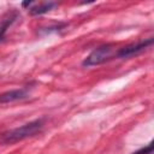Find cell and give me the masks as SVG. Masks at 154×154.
Returning <instances> with one entry per match:
<instances>
[{
  "mask_svg": "<svg viewBox=\"0 0 154 154\" xmlns=\"http://www.w3.org/2000/svg\"><path fill=\"white\" fill-rule=\"evenodd\" d=\"M45 125V122L43 119H36V120H32L30 123H26L19 128H16V129H12L7 132H5L2 136H1V140L4 143H16V142H19V141H23L28 137H31V136H35L36 134H38L42 128Z\"/></svg>",
  "mask_w": 154,
  "mask_h": 154,
  "instance_id": "cell-1",
  "label": "cell"
},
{
  "mask_svg": "<svg viewBox=\"0 0 154 154\" xmlns=\"http://www.w3.org/2000/svg\"><path fill=\"white\" fill-rule=\"evenodd\" d=\"M118 54V52L116 51V46L114 45H103L100 46L97 48H95L82 63L83 66L90 67V66H96L100 64H103L113 58H116Z\"/></svg>",
  "mask_w": 154,
  "mask_h": 154,
  "instance_id": "cell-2",
  "label": "cell"
},
{
  "mask_svg": "<svg viewBox=\"0 0 154 154\" xmlns=\"http://www.w3.org/2000/svg\"><path fill=\"white\" fill-rule=\"evenodd\" d=\"M152 43H153V38H148V40H144V41H140V42H137V43L129 45V46H126V47L120 48V49L118 51L117 57H118V58H122V59L134 57V55L141 53L142 51H144V49H146L147 47H149Z\"/></svg>",
  "mask_w": 154,
  "mask_h": 154,
  "instance_id": "cell-3",
  "label": "cell"
},
{
  "mask_svg": "<svg viewBox=\"0 0 154 154\" xmlns=\"http://www.w3.org/2000/svg\"><path fill=\"white\" fill-rule=\"evenodd\" d=\"M28 97V89L26 88H20V89H13L5 91L0 95V103H10L13 101L23 100Z\"/></svg>",
  "mask_w": 154,
  "mask_h": 154,
  "instance_id": "cell-4",
  "label": "cell"
},
{
  "mask_svg": "<svg viewBox=\"0 0 154 154\" xmlns=\"http://www.w3.org/2000/svg\"><path fill=\"white\" fill-rule=\"evenodd\" d=\"M57 4L48 1V2H40V4H32V7L30 8V13L36 16V14H43L48 11H51Z\"/></svg>",
  "mask_w": 154,
  "mask_h": 154,
  "instance_id": "cell-5",
  "label": "cell"
},
{
  "mask_svg": "<svg viewBox=\"0 0 154 154\" xmlns=\"http://www.w3.org/2000/svg\"><path fill=\"white\" fill-rule=\"evenodd\" d=\"M16 18H17V13H8L7 16H5L2 19H1V22H0V41L4 38V36H5V34H6V31H7V29H8V26L16 20Z\"/></svg>",
  "mask_w": 154,
  "mask_h": 154,
  "instance_id": "cell-6",
  "label": "cell"
},
{
  "mask_svg": "<svg viewBox=\"0 0 154 154\" xmlns=\"http://www.w3.org/2000/svg\"><path fill=\"white\" fill-rule=\"evenodd\" d=\"M152 152H153V143L148 144L146 148H142V149H140L138 152H136L134 154H152Z\"/></svg>",
  "mask_w": 154,
  "mask_h": 154,
  "instance_id": "cell-7",
  "label": "cell"
}]
</instances>
